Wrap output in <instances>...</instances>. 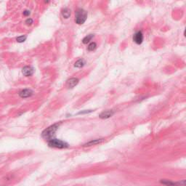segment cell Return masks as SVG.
<instances>
[{
  "mask_svg": "<svg viewBox=\"0 0 186 186\" xmlns=\"http://www.w3.org/2000/svg\"><path fill=\"white\" fill-rule=\"evenodd\" d=\"M87 18V13L83 9H78L75 13V21L77 24H83Z\"/></svg>",
  "mask_w": 186,
  "mask_h": 186,
  "instance_id": "obj_2",
  "label": "cell"
},
{
  "mask_svg": "<svg viewBox=\"0 0 186 186\" xmlns=\"http://www.w3.org/2000/svg\"><path fill=\"white\" fill-rule=\"evenodd\" d=\"M48 146L51 148H59L63 149L65 148L68 147V144L65 142L63 141V140H59V139L53 138L48 141Z\"/></svg>",
  "mask_w": 186,
  "mask_h": 186,
  "instance_id": "obj_3",
  "label": "cell"
},
{
  "mask_svg": "<svg viewBox=\"0 0 186 186\" xmlns=\"http://www.w3.org/2000/svg\"><path fill=\"white\" fill-rule=\"evenodd\" d=\"M97 48V44L95 42H92L89 45V46L87 47V49L89 51H94Z\"/></svg>",
  "mask_w": 186,
  "mask_h": 186,
  "instance_id": "obj_14",
  "label": "cell"
},
{
  "mask_svg": "<svg viewBox=\"0 0 186 186\" xmlns=\"http://www.w3.org/2000/svg\"><path fill=\"white\" fill-rule=\"evenodd\" d=\"M33 94V92L31 90H29V89H25V90H21V91L19 93V96L22 98H27L29 97L32 96Z\"/></svg>",
  "mask_w": 186,
  "mask_h": 186,
  "instance_id": "obj_6",
  "label": "cell"
},
{
  "mask_svg": "<svg viewBox=\"0 0 186 186\" xmlns=\"http://www.w3.org/2000/svg\"><path fill=\"white\" fill-rule=\"evenodd\" d=\"M30 11H29V10H26V11L23 12V15H24L25 16H29V15H30Z\"/></svg>",
  "mask_w": 186,
  "mask_h": 186,
  "instance_id": "obj_17",
  "label": "cell"
},
{
  "mask_svg": "<svg viewBox=\"0 0 186 186\" xmlns=\"http://www.w3.org/2000/svg\"><path fill=\"white\" fill-rule=\"evenodd\" d=\"M79 84V79L77 78H71L67 81L66 86L68 88L72 89Z\"/></svg>",
  "mask_w": 186,
  "mask_h": 186,
  "instance_id": "obj_7",
  "label": "cell"
},
{
  "mask_svg": "<svg viewBox=\"0 0 186 186\" xmlns=\"http://www.w3.org/2000/svg\"><path fill=\"white\" fill-rule=\"evenodd\" d=\"M33 23V19L31 18H28L27 20H26V23L28 25V26H31V25H32V23Z\"/></svg>",
  "mask_w": 186,
  "mask_h": 186,
  "instance_id": "obj_16",
  "label": "cell"
},
{
  "mask_svg": "<svg viewBox=\"0 0 186 186\" xmlns=\"http://www.w3.org/2000/svg\"><path fill=\"white\" fill-rule=\"evenodd\" d=\"M60 124L56 123V124H54L52 125L49 126V127H47V129H45L42 133V136L45 140L49 141L50 140L54 138L55 135V132L58 130V127H59Z\"/></svg>",
  "mask_w": 186,
  "mask_h": 186,
  "instance_id": "obj_1",
  "label": "cell"
},
{
  "mask_svg": "<svg viewBox=\"0 0 186 186\" xmlns=\"http://www.w3.org/2000/svg\"><path fill=\"white\" fill-rule=\"evenodd\" d=\"M26 38H27L26 36H18V37L16 39V40H17V42H19V43H22V42H24L25 41H26Z\"/></svg>",
  "mask_w": 186,
  "mask_h": 186,
  "instance_id": "obj_15",
  "label": "cell"
},
{
  "mask_svg": "<svg viewBox=\"0 0 186 186\" xmlns=\"http://www.w3.org/2000/svg\"><path fill=\"white\" fill-rule=\"evenodd\" d=\"M62 15L64 18L68 19L71 16V10L68 8H65L62 10Z\"/></svg>",
  "mask_w": 186,
  "mask_h": 186,
  "instance_id": "obj_11",
  "label": "cell"
},
{
  "mask_svg": "<svg viewBox=\"0 0 186 186\" xmlns=\"http://www.w3.org/2000/svg\"><path fill=\"white\" fill-rule=\"evenodd\" d=\"M85 65V62L83 59H79L77 61V62L74 63V67L76 68H82L84 65Z\"/></svg>",
  "mask_w": 186,
  "mask_h": 186,
  "instance_id": "obj_12",
  "label": "cell"
},
{
  "mask_svg": "<svg viewBox=\"0 0 186 186\" xmlns=\"http://www.w3.org/2000/svg\"><path fill=\"white\" fill-rule=\"evenodd\" d=\"M161 183L166 186H178V183L172 182V181L168 180H162Z\"/></svg>",
  "mask_w": 186,
  "mask_h": 186,
  "instance_id": "obj_9",
  "label": "cell"
},
{
  "mask_svg": "<svg viewBox=\"0 0 186 186\" xmlns=\"http://www.w3.org/2000/svg\"><path fill=\"white\" fill-rule=\"evenodd\" d=\"M102 141V139H97V140H93L90 141L89 143H86L84 145V146H95V145L99 144Z\"/></svg>",
  "mask_w": 186,
  "mask_h": 186,
  "instance_id": "obj_10",
  "label": "cell"
},
{
  "mask_svg": "<svg viewBox=\"0 0 186 186\" xmlns=\"http://www.w3.org/2000/svg\"><path fill=\"white\" fill-rule=\"evenodd\" d=\"M22 72H23V74L25 76V77H31L33 74L34 73V68L31 66H25L24 68L22 69Z\"/></svg>",
  "mask_w": 186,
  "mask_h": 186,
  "instance_id": "obj_5",
  "label": "cell"
},
{
  "mask_svg": "<svg viewBox=\"0 0 186 186\" xmlns=\"http://www.w3.org/2000/svg\"><path fill=\"white\" fill-rule=\"evenodd\" d=\"M94 37V35L93 34H90V35H87V36H85V37L84 38V39H82V42L84 44H87L89 43V42H90V41L92 40V39Z\"/></svg>",
  "mask_w": 186,
  "mask_h": 186,
  "instance_id": "obj_13",
  "label": "cell"
},
{
  "mask_svg": "<svg viewBox=\"0 0 186 186\" xmlns=\"http://www.w3.org/2000/svg\"><path fill=\"white\" fill-rule=\"evenodd\" d=\"M114 112L113 111H105L101 113L99 115V117L100 118H108L114 115Z\"/></svg>",
  "mask_w": 186,
  "mask_h": 186,
  "instance_id": "obj_8",
  "label": "cell"
},
{
  "mask_svg": "<svg viewBox=\"0 0 186 186\" xmlns=\"http://www.w3.org/2000/svg\"><path fill=\"white\" fill-rule=\"evenodd\" d=\"M133 41L137 45H140L143 42V34L141 31H137L133 36Z\"/></svg>",
  "mask_w": 186,
  "mask_h": 186,
  "instance_id": "obj_4",
  "label": "cell"
}]
</instances>
